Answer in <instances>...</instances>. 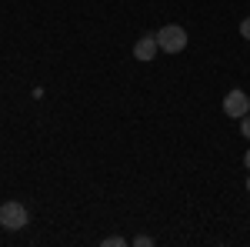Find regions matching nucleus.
I'll list each match as a JSON object with an SVG mask.
<instances>
[{
	"instance_id": "10",
	"label": "nucleus",
	"mask_w": 250,
	"mask_h": 247,
	"mask_svg": "<svg viewBox=\"0 0 250 247\" xmlns=\"http://www.w3.org/2000/svg\"><path fill=\"white\" fill-rule=\"evenodd\" d=\"M247 194H250V177H247Z\"/></svg>"
},
{
	"instance_id": "1",
	"label": "nucleus",
	"mask_w": 250,
	"mask_h": 247,
	"mask_svg": "<svg viewBox=\"0 0 250 247\" xmlns=\"http://www.w3.org/2000/svg\"><path fill=\"white\" fill-rule=\"evenodd\" d=\"M30 224V210L20 201H3L0 204V227L3 230H23Z\"/></svg>"
},
{
	"instance_id": "7",
	"label": "nucleus",
	"mask_w": 250,
	"mask_h": 247,
	"mask_svg": "<svg viewBox=\"0 0 250 247\" xmlns=\"http://www.w3.org/2000/svg\"><path fill=\"white\" fill-rule=\"evenodd\" d=\"M134 244H137V247H150V244H154V237H147V234H140V237H134Z\"/></svg>"
},
{
	"instance_id": "6",
	"label": "nucleus",
	"mask_w": 250,
	"mask_h": 247,
	"mask_svg": "<svg viewBox=\"0 0 250 247\" xmlns=\"http://www.w3.org/2000/svg\"><path fill=\"white\" fill-rule=\"evenodd\" d=\"M240 134H244V137L250 140V114H244V117H240Z\"/></svg>"
},
{
	"instance_id": "4",
	"label": "nucleus",
	"mask_w": 250,
	"mask_h": 247,
	"mask_svg": "<svg viewBox=\"0 0 250 247\" xmlns=\"http://www.w3.org/2000/svg\"><path fill=\"white\" fill-rule=\"evenodd\" d=\"M157 34H144V37H137V44H134V57L140 60V64H150V60L157 57Z\"/></svg>"
},
{
	"instance_id": "3",
	"label": "nucleus",
	"mask_w": 250,
	"mask_h": 247,
	"mask_svg": "<svg viewBox=\"0 0 250 247\" xmlns=\"http://www.w3.org/2000/svg\"><path fill=\"white\" fill-rule=\"evenodd\" d=\"M224 114L240 120L244 114H250V97L244 94V90H230V94L224 97Z\"/></svg>"
},
{
	"instance_id": "5",
	"label": "nucleus",
	"mask_w": 250,
	"mask_h": 247,
	"mask_svg": "<svg viewBox=\"0 0 250 247\" xmlns=\"http://www.w3.org/2000/svg\"><path fill=\"white\" fill-rule=\"evenodd\" d=\"M100 244H104V247H124V244H127V241H124L120 234H114V237H104Z\"/></svg>"
},
{
	"instance_id": "8",
	"label": "nucleus",
	"mask_w": 250,
	"mask_h": 247,
	"mask_svg": "<svg viewBox=\"0 0 250 247\" xmlns=\"http://www.w3.org/2000/svg\"><path fill=\"white\" fill-rule=\"evenodd\" d=\"M240 37H247V40H250V17H247V20H240Z\"/></svg>"
},
{
	"instance_id": "9",
	"label": "nucleus",
	"mask_w": 250,
	"mask_h": 247,
	"mask_svg": "<svg viewBox=\"0 0 250 247\" xmlns=\"http://www.w3.org/2000/svg\"><path fill=\"white\" fill-rule=\"evenodd\" d=\"M244 167H247V171H250V151L244 154Z\"/></svg>"
},
{
	"instance_id": "2",
	"label": "nucleus",
	"mask_w": 250,
	"mask_h": 247,
	"mask_svg": "<svg viewBox=\"0 0 250 247\" xmlns=\"http://www.w3.org/2000/svg\"><path fill=\"white\" fill-rule=\"evenodd\" d=\"M157 47H160L164 54H180V50L187 47V30L177 27V23L160 27V30H157Z\"/></svg>"
}]
</instances>
